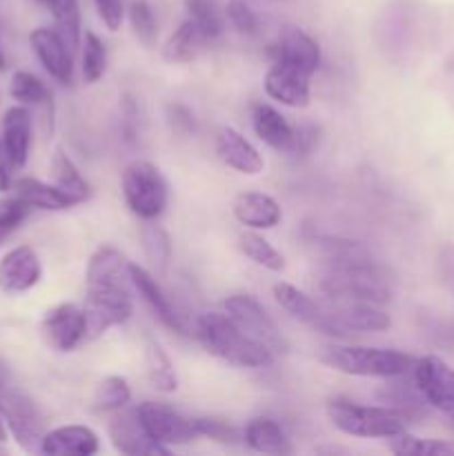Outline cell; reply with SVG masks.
<instances>
[{"label": "cell", "instance_id": "6da1fadb", "mask_svg": "<svg viewBox=\"0 0 454 456\" xmlns=\"http://www.w3.org/2000/svg\"><path fill=\"white\" fill-rule=\"evenodd\" d=\"M129 261L114 245H101L92 254L85 272V319L87 338H101L134 314Z\"/></svg>", "mask_w": 454, "mask_h": 456}, {"label": "cell", "instance_id": "7a4b0ae2", "mask_svg": "<svg viewBox=\"0 0 454 456\" xmlns=\"http://www.w3.org/2000/svg\"><path fill=\"white\" fill-rule=\"evenodd\" d=\"M314 288L329 303H372L383 305L392 298V279L385 267L372 261L369 252L323 265Z\"/></svg>", "mask_w": 454, "mask_h": 456}, {"label": "cell", "instance_id": "3957f363", "mask_svg": "<svg viewBox=\"0 0 454 456\" xmlns=\"http://www.w3.org/2000/svg\"><path fill=\"white\" fill-rule=\"evenodd\" d=\"M194 337L205 352L234 368H267L274 361V352L245 334L225 312H207L196 321Z\"/></svg>", "mask_w": 454, "mask_h": 456}, {"label": "cell", "instance_id": "277c9868", "mask_svg": "<svg viewBox=\"0 0 454 456\" xmlns=\"http://www.w3.org/2000/svg\"><path fill=\"white\" fill-rule=\"evenodd\" d=\"M319 361L334 372L368 379H399L412 372L414 356L385 347L329 346L319 352Z\"/></svg>", "mask_w": 454, "mask_h": 456}, {"label": "cell", "instance_id": "5b68a950", "mask_svg": "<svg viewBox=\"0 0 454 456\" xmlns=\"http://www.w3.org/2000/svg\"><path fill=\"white\" fill-rule=\"evenodd\" d=\"M325 412L338 432L359 439H387L396 432L408 430V419L387 405H361L336 396L328 401Z\"/></svg>", "mask_w": 454, "mask_h": 456}, {"label": "cell", "instance_id": "8992f818", "mask_svg": "<svg viewBox=\"0 0 454 456\" xmlns=\"http://www.w3.org/2000/svg\"><path fill=\"white\" fill-rule=\"evenodd\" d=\"M120 187H123L125 203L134 216L141 221H156L163 216L169 203V185L154 163L150 160L129 163L123 172Z\"/></svg>", "mask_w": 454, "mask_h": 456}, {"label": "cell", "instance_id": "52a82bcc", "mask_svg": "<svg viewBox=\"0 0 454 456\" xmlns=\"http://www.w3.org/2000/svg\"><path fill=\"white\" fill-rule=\"evenodd\" d=\"M0 414L18 448L27 454H38L47 435L45 419L31 396L20 390H0Z\"/></svg>", "mask_w": 454, "mask_h": 456}, {"label": "cell", "instance_id": "ba28073f", "mask_svg": "<svg viewBox=\"0 0 454 456\" xmlns=\"http://www.w3.org/2000/svg\"><path fill=\"white\" fill-rule=\"evenodd\" d=\"M223 312L258 343L270 347L272 352L288 350V341L280 334L276 321L267 314L265 307L249 294H231L223 301Z\"/></svg>", "mask_w": 454, "mask_h": 456}, {"label": "cell", "instance_id": "9c48e42d", "mask_svg": "<svg viewBox=\"0 0 454 456\" xmlns=\"http://www.w3.org/2000/svg\"><path fill=\"white\" fill-rule=\"evenodd\" d=\"M412 381L430 408L454 419V370L441 356L427 354L414 361Z\"/></svg>", "mask_w": 454, "mask_h": 456}, {"label": "cell", "instance_id": "30bf717a", "mask_svg": "<svg viewBox=\"0 0 454 456\" xmlns=\"http://www.w3.org/2000/svg\"><path fill=\"white\" fill-rule=\"evenodd\" d=\"M138 419L147 435L160 445H185L196 439V430L191 426V419L182 417L172 405L160 403V401H142L136 408Z\"/></svg>", "mask_w": 454, "mask_h": 456}, {"label": "cell", "instance_id": "8fae6325", "mask_svg": "<svg viewBox=\"0 0 454 456\" xmlns=\"http://www.w3.org/2000/svg\"><path fill=\"white\" fill-rule=\"evenodd\" d=\"M40 334L53 352H61V354L74 352L87 338L85 310L76 303H61V305L52 307L45 312L43 321H40Z\"/></svg>", "mask_w": 454, "mask_h": 456}, {"label": "cell", "instance_id": "7c38bea8", "mask_svg": "<svg viewBox=\"0 0 454 456\" xmlns=\"http://www.w3.org/2000/svg\"><path fill=\"white\" fill-rule=\"evenodd\" d=\"M310 80L312 76L307 71L274 58V62L267 69L265 80H263V87L272 101L285 107H294V110H303V107L310 105L312 98Z\"/></svg>", "mask_w": 454, "mask_h": 456}, {"label": "cell", "instance_id": "4fadbf2b", "mask_svg": "<svg viewBox=\"0 0 454 456\" xmlns=\"http://www.w3.org/2000/svg\"><path fill=\"white\" fill-rule=\"evenodd\" d=\"M29 47L53 80L61 85L74 83V52L61 31L52 27H36L29 34Z\"/></svg>", "mask_w": 454, "mask_h": 456}, {"label": "cell", "instance_id": "5bb4252c", "mask_svg": "<svg viewBox=\"0 0 454 456\" xmlns=\"http://www.w3.org/2000/svg\"><path fill=\"white\" fill-rule=\"evenodd\" d=\"M43 279V263L29 245H18L0 258V292L25 294Z\"/></svg>", "mask_w": 454, "mask_h": 456}, {"label": "cell", "instance_id": "9a60e30c", "mask_svg": "<svg viewBox=\"0 0 454 456\" xmlns=\"http://www.w3.org/2000/svg\"><path fill=\"white\" fill-rule=\"evenodd\" d=\"M109 432V441L114 445L116 452L129 454V456H156V454H169L167 445H160L151 439L142 428L141 419H138L136 410L132 412H120L107 426Z\"/></svg>", "mask_w": 454, "mask_h": 456}, {"label": "cell", "instance_id": "2e32d148", "mask_svg": "<svg viewBox=\"0 0 454 456\" xmlns=\"http://www.w3.org/2000/svg\"><path fill=\"white\" fill-rule=\"evenodd\" d=\"M129 276H132L134 289H136V292L141 294L142 301L150 305V310L154 312L156 319H158L165 328L172 330V332L181 334V337H190L191 332L187 330L185 321L178 314L176 307L172 305V301H169L167 294L163 292V288H160L158 281L154 279V274L147 272L145 267L136 265V263H129Z\"/></svg>", "mask_w": 454, "mask_h": 456}, {"label": "cell", "instance_id": "e0dca14e", "mask_svg": "<svg viewBox=\"0 0 454 456\" xmlns=\"http://www.w3.org/2000/svg\"><path fill=\"white\" fill-rule=\"evenodd\" d=\"M216 154L223 160V165H227L234 172L245 174V176H256L265 167V160H263L261 151L234 127H221L216 136Z\"/></svg>", "mask_w": 454, "mask_h": 456}, {"label": "cell", "instance_id": "ac0fdd59", "mask_svg": "<svg viewBox=\"0 0 454 456\" xmlns=\"http://www.w3.org/2000/svg\"><path fill=\"white\" fill-rule=\"evenodd\" d=\"M101 450L98 435L87 426L71 423V426H61L56 430H49L43 439L40 454L49 456H89Z\"/></svg>", "mask_w": 454, "mask_h": 456}, {"label": "cell", "instance_id": "d6986e66", "mask_svg": "<svg viewBox=\"0 0 454 456\" xmlns=\"http://www.w3.org/2000/svg\"><path fill=\"white\" fill-rule=\"evenodd\" d=\"M31 132H34V120L31 111L25 105H13L3 116V145L7 150L9 160L13 169H20L27 165L31 151Z\"/></svg>", "mask_w": 454, "mask_h": 456}, {"label": "cell", "instance_id": "ffe728a7", "mask_svg": "<svg viewBox=\"0 0 454 456\" xmlns=\"http://www.w3.org/2000/svg\"><path fill=\"white\" fill-rule=\"evenodd\" d=\"M236 221L249 230H274L283 221V209L272 199L270 194L263 191H243L234 199L231 205Z\"/></svg>", "mask_w": 454, "mask_h": 456}, {"label": "cell", "instance_id": "44dd1931", "mask_svg": "<svg viewBox=\"0 0 454 456\" xmlns=\"http://www.w3.org/2000/svg\"><path fill=\"white\" fill-rule=\"evenodd\" d=\"M276 58L314 76L320 67V47L307 31L288 25L279 34Z\"/></svg>", "mask_w": 454, "mask_h": 456}, {"label": "cell", "instance_id": "7402d4cb", "mask_svg": "<svg viewBox=\"0 0 454 456\" xmlns=\"http://www.w3.org/2000/svg\"><path fill=\"white\" fill-rule=\"evenodd\" d=\"M13 194L25 200L31 209H43V212H65V209L78 205L69 194H65L53 183L49 185V183H43L31 176L18 178L13 183Z\"/></svg>", "mask_w": 454, "mask_h": 456}, {"label": "cell", "instance_id": "603a6c76", "mask_svg": "<svg viewBox=\"0 0 454 456\" xmlns=\"http://www.w3.org/2000/svg\"><path fill=\"white\" fill-rule=\"evenodd\" d=\"M207 45L212 43L205 36V31L191 18H187L163 45V58L169 65H187V62L196 61Z\"/></svg>", "mask_w": 454, "mask_h": 456}, {"label": "cell", "instance_id": "cb8c5ba5", "mask_svg": "<svg viewBox=\"0 0 454 456\" xmlns=\"http://www.w3.org/2000/svg\"><path fill=\"white\" fill-rule=\"evenodd\" d=\"M252 127L254 134L265 142L267 147L276 151H288L289 142H292L294 127L288 123L279 110H274L267 102H256L252 107Z\"/></svg>", "mask_w": 454, "mask_h": 456}, {"label": "cell", "instance_id": "d4e9b609", "mask_svg": "<svg viewBox=\"0 0 454 456\" xmlns=\"http://www.w3.org/2000/svg\"><path fill=\"white\" fill-rule=\"evenodd\" d=\"M243 441L247 444V448L261 454L280 456L292 452L288 432L283 430V426L279 421L267 417H256L252 421H247V426L243 430Z\"/></svg>", "mask_w": 454, "mask_h": 456}, {"label": "cell", "instance_id": "484cf974", "mask_svg": "<svg viewBox=\"0 0 454 456\" xmlns=\"http://www.w3.org/2000/svg\"><path fill=\"white\" fill-rule=\"evenodd\" d=\"M9 96L25 107H38L45 111L49 125L53 127V96L52 89L43 83L36 74L31 71H13L12 80H9Z\"/></svg>", "mask_w": 454, "mask_h": 456}, {"label": "cell", "instance_id": "4316f807", "mask_svg": "<svg viewBox=\"0 0 454 456\" xmlns=\"http://www.w3.org/2000/svg\"><path fill=\"white\" fill-rule=\"evenodd\" d=\"M274 298L294 321L310 325L314 330L319 328L320 319H323V307L314 298L307 297L305 292H301L296 285L288 283V281H279L274 285Z\"/></svg>", "mask_w": 454, "mask_h": 456}, {"label": "cell", "instance_id": "83f0119b", "mask_svg": "<svg viewBox=\"0 0 454 456\" xmlns=\"http://www.w3.org/2000/svg\"><path fill=\"white\" fill-rule=\"evenodd\" d=\"M49 174H52L53 185L61 187L65 194H69L76 203H85V200L92 199V185H89L87 178L80 174V169L76 167L74 160L69 159L62 147H58L52 156V163H49Z\"/></svg>", "mask_w": 454, "mask_h": 456}, {"label": "cell", "instance_id": "f1b7e54d", "mask_svg": "<svg viewBox=\"0 0 454 456\" xmlns=\"http://www.w3.org/2000/svg\"><path fill=\"white\" fill-rule=\"evenodd\" d=\"M378 399L387 405V408L396 410V412L403 414L408 419V423L418 421L427 414V401L423 399L421 392L417 390V386L408 381H394V383H387L378 390Z\"/></svg>", "mask_w": 454, "mask_h": 456}, {"label": "cell", "instance_id": "f546056e", "mask_svg": "<svg viewBox=\"0 0 454 456\" xmlns=\"http://www.w3.org/2000/svg\"><path fill=\"white\" fill-rule=\"evenodd\" d=\"M145 361H147V377L150 383L154 386V390L163 392V395H172L178 390V377L176 370H174L172 359H169L167 352L163 350L158 341H147L145 350Z\"/></svg>", "mask_w": 454, "mask_h": 456}, {"label": "cell", "instance_id": "4dcf8cb0", "mask_svg": "<svg viewBox=\"0 0 454 456\" xmlns=\"http://www.w3.org/2000/svg\"><path fill=\"white\" fill-rule=\"evenodd\" d=\"M141 243L142 252H145L147 261L151 263L156 274H165L169 261H172V239H169L167 230L156 221H145L141 230Z\"/></svg>", "mask_w": 454, "mask_h": 456}, {"label": "cell", "instance_id": "1f68e13d", "mask_svg": "<svg viewBox=\"0 0 454 456\" xmlns=\"http://www.w3.org/2000/svg\"><path fill=\"white\" fill-rule=\"evenodd\" d=\"M387 450L394 454H417V456H454V441L418 439L408 430L387 436Z\"/></svg>", "mask_w": 454, "mask_h": 456}, {"label": "cell", "instance_id": "d6a6232c", "mask_svg": "<svg viewBox=\"0 0 454 456\" xmlns=\"http://www.w3.org/2000/svg\"><path fill=\"white\" fill-rule=\"evenodd\" d=\"M239 249L249 258L252 263H256L258 267H265L270 272H283L285 270V258L274 245L267 239H263L256 232H243L239 236Z\"/></svg>", "mask_w": 454, "mask_h": 456}, {"label": "cell", "instance_id": "836d02e7", "mask_svg": "<svg viewBox=\"0 0 454 456\" xmlns=\"http://www.w3.org/2000/svg\"><path fill=\"white\" fill-rule=\"evenodd\" d=\"M132 399V387L127 379L123 377H107L98 383L93 392V410L96 412H118Z\"/></svg>", "mask_w": 454, "mask_h": 456}, {"label": "cell", "instance_id": "e575fe53", "mask_svg": "<svg viewBox=\"0 0 454 456\" xmlns=\"http://www.w3.org/2000/svg\"><path fill=\"white\" fill-rule=\"evenodd\" d=\"M52 13L58 22V31L67 40L71 52L80 47V4L78 0H53Z\"/></svg>", "mask_w": 454, "mask_h": 456}, {"label": "cell", "instance_id": "d590c367", "mask_svg": "<svg viewBox=\"0 0 454 456\" xmlns=\"http://www.w3.org/2000/svg\"><path fill=\"white\" fill-rule=\"evenodd\" d=\"M127 16L138 43H142L145 47H154L156 38H158V22H156L151 4L147 0H132L127 9Z\"/></svg>", "mask_w": 454, "mask_h": 456}, {"label": "cell", "instance_id": "8d00e7d4", "mask_svg": "<svg viewBox=\"0 0 454 456\" xmlns=\"http://www.w3.org/2000/svg\"><path fill=\"white\" fill-rule=\"evenodd\" d=\"M107 71V47L93 31H85L83 78L87 85L98 83Z\"/></svg>", "mask_w": 454, "mask_h": 456}, {"label": "cell", "instance_id": "74e56055", "mask_svg": "<svg viewBox=\"0 0 454 456\" xmlns=\"http://www.w3.org/2000/svg\"><path fill=\"white\" fill-rule=\"evenodd\" d=\"M196 435L207 436L209 441L221 445H239L243 441V432L227 419L218 417H196L191 419Z\"/></svg>", "mask_w": 454, "mask_h": 456}, {"label": "cell", "instance_id": "f35d334b", "mask_svg": "<svg viewBox=\"0 0 454 456\" xmlns=\"http://www.w3.org/2000/svg\"><path fill=\"white\" fill-rule=\"evenodd\" d=\"M31 208L22 199L13 196H4L0 199V248L9 240V236L29 218Z\"/></svg>", "mask_w": 454, "mask_h": 456}, {"label": "cell", "instance_id": "ab89813d", "mask_svg": "<svg viewBox=\"0 0 454 456\" xmlns=\"http://www.w3.org/2000/svg\"><path fill=\"white\" fill-rule=\"evenodd\" d=\"M185 9L187 18H191L205 31L209 43H214L223 34V18L212 0H185Z\"/></svg>", "mask_w": 454, "mask_h": 456}, {"label": "cell", "instance_id": "60d3db41", "mask_svg": "<svg viewBox=\"0 0 454 456\" xmlns=\"http://www.w3.org/2000/svg\"><path fill=\"white\" fill-rule=\"evenodd\" d=\"M225 16L239 34L258 36L261 31V20H258L256 12L245 0H230L225 7Z\"/></svg>", "mask_w": 454, "mask_h": 456}, {"label": "cell", "instance_id": "b9f144b4", "mask_svg": "<svg viewBox=\"0 0 454 456\" xmlns=\"http://www.w3.org/2000/svg\"><path fill=\"white\" fill-rule=\"evenodd\" d=\"M316 142H319V127L314 123H301L294 127L292 142H289L285 154L294 156V159H303V156L312 154Z\"/></svg>", "mask_w": 454, "mask_h": 456}, {"label": "cell", "instance_id": "7bdbcfd3", "mask_svg": "<svg viewBox=\"0 0 454 456\" xmlns=\"http://www.w3.org/2000/svg\"><path fill=\"white\" fill-rule=\"evenodd\" d=\"M167 111V120L172 125L174 132L178 134H194L196 132V118H194V111L190 110L187 105L182 102H169L165 107Z\"/></svg>", "mask_w": 454, "mask_h": 456}, {"label": "cell", "instance_id": "ee69618b", "mask_svg": "<svg viewBox=\"0 0 454 456\" xmlns=\"http://www.w3.org/2000/svg\"><path fill=\"white\" fill-rule=\"evenodd\" d=\"M93 4H96L98 18L102 20V25L109 31H118L125 18L123 0H93Z\"/></svg>", "mask_w": 454, "mask_h": 456}, {"label": "cell", "instance_id": "f6af8a7d", "mask_svg": "<svg viewBox=\"0 0 454 456\" xmlns=\"http://www.w3.org/2000/svg\"><path fill=\"white\" fill-rule=\"evenodd\" d=\"M436 272H439V279L441 283H443V288L454 297V245L452 243L441 245L439 256H436Z\"/></svg>", "mask_w": 454, "mask_h": 456}, {"label": "cell", "instance_id": "bcb514c9", "mask_svg": "<svg viewBox=\"0 0 454 456\" xmlns=\"http://www.w3.org/2000/svg\"><path fill=\"white\" fill-rule=\"evenodd\" d=\"M120 116H123V132L127 141H134L136 138V116L138 107L134 102V98L129 94H123L120 96Z\"/></svg>", "mask_w": 454, "mask_h": 456}, {"label": "cell", "instance_id": "7dc6e473", "mask_svg": "<svg viewBox=\"0 0 454 456\" xmlns=\"http://www.w3.org/2000/svg\"><path fill=\"white\" fill-rule=\"evenodd\" d=\"M12 160H9V154L7 150H4L3 141H0V194H7L9 190H12Z\"/></svg>", "mask_w": 454, "mask_h": 456}, {"label": "cell", "instance_id": "c3c4849f", "mask_svg": "<svg viewBox=\"0 0 454 456\" xmlns=\"http://www.w3.org/2000/svg\"><path fill=\"white\" fill-rule=\"evenodd\" d=\"M7 436H9V430H7V426H4L3 414H0V444H4V441H7Z\"/></svg>", "mask_w": 454, "mask_h": 456}, {"label": "cell", "instance_id": "681fc988", "mask_svg": "<svg viewBox=\"0 0 454 456\" xmlns=\"http://www.w3.org/2000/svg\"><path fill=\"white\" fill-rule=\"evenodd\" d=\"M4 381H7V372H4V365L0 363V390L4 387Z\"/></svg>", "mask_w": 454, "mask_h": 456}, {"label": "cell", "instance_id": "f907efd6", "mask_svg": "<svg viewBox=\"0 0 454 456\" xmlns=\"http://www.w3.org/2000/svg\"><path fill=\"white\" fill-rule=\"evenodd\" d=\"M316 452H345L343 448H319Z\"/></svg>", "mask_w": 454, "mask_h": 456}, {"label": "cell", "instance_id": "816d5d0a", "mask_svg": "<svg viewBox=\"0 0 454 456\" xmlns=\"http://www.w3.org/2000/svg\"><path fill=\"white\" fill-rule=\"evenodd\" d=\"M7 67V61H4V53H3V47H0V71Z\"/></svg>", "mask_w": 454, "mask_h": 456}, {"label": "cell", "instance_id": "f5cc1de1", "mask_svg": "<svg viewBox=\"0 0 454 456\" xmlns=\"http://www.w3.org/2000/svg\"><path fill=\"white\" fill-rule=\"evenodd\" d=\"M38 3H40V4H45V7L52 9V3H53V0H38Z\"/></svg>", "mask_w": 454, "mask_h": 456}, {"label": "cell", "instance_id": "db71d44e", "mask_svg": "<svg viewBox=\"0 0 454 456\" xmlns=\"http://www.w3.org/2000/svg\"><path fill=\"white\" fill-rule=\"evenodd\" d=\"M0 454H7V450H4V448H0Z\"/></svg>", "mask_w": 454, "mask_h": 456}, {"label": "cell", "instance_id": "11a10c76", "mask_svg": "<svg viewBox=\"0 0 454 456\" xmlns=\"http://www.w3.org/2000/svg\"><path fill=\"white\" fill-rule=\"evenodd\" d=\"M452 428H454V419H452Z\"/></svg>", "mask_w": 454, "mask_h": 456}]
</instances>
